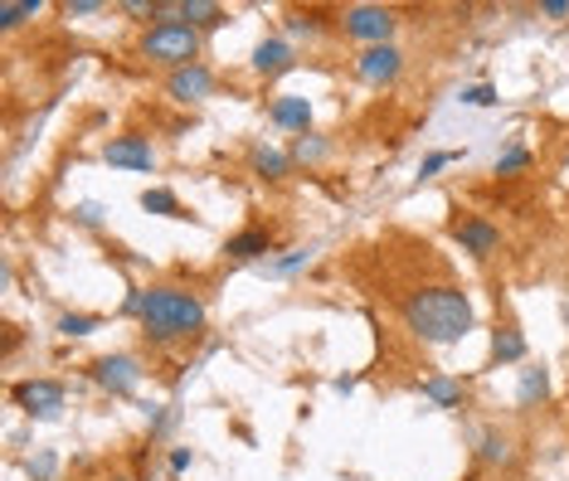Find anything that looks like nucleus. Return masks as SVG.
<instances>
[{
    "label": "nucleus",
    "mask_w": 569,
    "mask_h": 481,
    "mask_svg": "<svg viewBox=\"0 0 569 481\" xmlns=\"http://www.w3.org/2000/svg\"><path fill=\"white\" fill-rule=\"evenodd\" d=\"M448 233H452V243L472 258V263H491V258L501 253V229L491 224L487 214H452Z\"/></svg>",
    "instance_id": "nucleus-6"
},
{
    "label": "nucleus",
    "mask_w": 569,
    "mask_h": 481,
    "mask_svg": "<svg viewBox=\"0 0 569 481\" xmlns=\"http://www.w3.org/2000/svg\"><path fill=\"white\" fill-rule=\"evenodd\" d=\"M356 78L366 88H395L399 78H405V49L399 44H375V49H360L351 59Z\"/></svg>",
    "instance_id": "nucleus-7"
},
{
    "label": "nucleus",
    "mask_w": 569,
    "mask_h": 481,
    "mask_svg": "<svg viewBox=\"0 0 569 481\" xmlns=\"http://www.w3.org/2000/svg\"><path fill=\"white\" fill-rule=\"evenodd\" d=\"M312 263H317V249H312V243H297V249L273 253L258 272H263V278H273V282H288V278H297V272H307Z\"/></svg>",
    "instance_id": "nucleus-19"
},
{
    "label": "nucleus",
    "mask_w": 569,
    "mask_h": 481,
    "mask_svg": "<svg viewBox=\"0 0 569 481\" xmlns=\"http://www.w3.org/2000/svg\"><path fill=\"white\" fill-rule=\"evenodd\" d=\"M219 88V73L210 69V63H190V69H176L166 73V98L180 102V108H200V102H210Z\"/></svg>",
    "instance_id": "nucleus-9"
},
{
    "label": "nucleus",
    "mask_w": 569,
    "mask_h": 481,
    "mask_svg": "<svg viewBox=\"0 0 569 481\" xmlns=\"http://www.w3.org/2000/svg\"><path fill=\"white\" fill-rule=\"evenodd\" d=\"M88 374H93V384L102 394L132 399L141 380H147V365H141V355H132V350H112V355H98L93 365H88Z\"/></svg>",
    "instance_id": "nucleus-5"
},
{
    "label": "nucleus",
    "mask_w": 569,
    "mask_h": 481,
    "mask_svg": "<svg viewBox=\"0 0 569 481\" xmlns=\"http://www.w3.org/2000/svg\"><path fill=\"white\" fill-rule=\"evenodd\" d=\"M399 321L423 345H458L477 331V307L458 282H419L399 297Z\"/></svg>",
    "instance_id": "nucleus-1"
},
{
    "label": "nucleus",
    "mask_w": 569,
    "mask_h": 481,
    "mask_svg": "<svg viewBox=\"0 0 569 481\" xmlns=\"http://www.w3.org/2000/svg\"><path fill=\"white\" fill-rule=\"evenodd\" d=\"M54 467H59L54 452H40V458H30V462H24V472H30L34 481H54Z\"/></svg>",
    "instance_id": "nucleus-29"
},
{
    "label": "nucleus",
    "mask_w": 569,
    "mask_h": 481,
    "mask_svg": "<svg viewBox=\"0 0 569 481\" xmlns=\"http://www.w3.org/2000/svg\"><path fill=\"white\" fill-rule=\"evenodd\" d=\"M102 10H108V0H63L59 16H69V20H88V16H102Z\"/></svg>",
    "instance_id": "nucleus-27"
},
{
    "label": "nucleus",
    "mask_w": 569,
    "mask_h": 481,
    "mask_svg": "<svg viewBox=\"0 0 569 481\" xmlns=\"http://www.w3.org/2000/svg\"><path fill=\"white\" fill-rule=\"evenodd\" d=\"M565 331H569V297H565Z\"/></svg>",
    "instance_id": "nucleus-35"
},
{
    "label": "nucleus",
    "mask_w": 569,
    "mask_h": 481,
    "mask_svg": "<svg viewBox=\"0 0 569 481\" xmlns=\"http://www.w3.org/2000/svg\"><path fill=\"white\" fill-rule=\"evenodd\" d=\"M526 335L516 321H501L497 331H491V365H526Z\"/></svg>",
    "instance_id": "nucleus-20"
},
{
    "label": "nucleus",
    "mask_w": 569,
    "mask_h": 481,
    "mask_svg": "<svg viewBox=\"0 0 569 481\" xmlns=\"http://www.w3.org/2000/svg\"><path fill=\"white\" fill-rule=\"evenodd\" d=\"M137 327L147 335V345L171 350V345L200 341V335L210 331V307H204L200 292L180 288V282H151Z\"/></svg>",
    "instance_id": "nucleus-2"
},
{
    "label": "nucleus",
    "mask_w": 569,
    "mask_h": 481,
    "mask_svg": "<svg viewBox=\"0 0 569 481\" xmlns=\"http://www.w3.org/2000/svg\"><path fill=\"white\" fill-rule=\"evenodd\" d=\"M419 394L429 399L433 409H448V413L468 404V384H462L458 374H423V380H419Z\"/></svg>",
    "instance_id": "nucleus-17"
},
{
    "label": "nucleus",
    "mask_w": 569,
    "mask_h": 481,
    "mask_svg": "<svg viewBox=\"0 0 569 481\" xmlns=\"http://www.w3.org/2000/svg\"><path fill=\"white\" fill-rule=\"evenodd\" d=\"M102 161H108L112 171L147 176V171H157V147H151V137H141V132H118V137L102 141Z\"/></svg>",
    "instance_id": "nucleus-8"
},
{
    "label": "nucleus",
    "mask_w": 569,
    "mask_h": 481,
    "mask_svg": "<svg viewBox=\"0 0 569 481\" xmlns=\"http://www.w3.org/2000/svg\"><path fill=\"white\" fill-rule=\"evenodd\" d=\"M98 327H102L98 311H63V317L54 321V331H59V335H69V341H79V335H93Z\"/></svg>",
    "instance_id": "nucleus-24"
},
{
    "label": "nucleus",
    "mask_w": 569,
    "mask_h": 481,
    "mask_svg": "<svg viewBox=\"0 0 569 481\" xmlns=\"http://www.w3.org/2000/svg\"><path fill=\"white\" fill-rule=\"evenodd\" d=\"M73 224L79 229H102V204H93V200L73 204Z\"/></svg>",
    "instance_id": "nucleus-28"
},
{
    "label": "nucleus",
    "mask_w": 569,
    "mask_h": 481,
    "mask_svg": "<svg viewBox=\"0 0 569 481\" xmlns=\"http://www.w3.org/2000/svg\"><path fill=\"white\" fill-rule=\"evenodd\" d=\"M550 399V370L536 365V360H526L521 365V380H516V409H540Z\"/></svg>",
    "instance_id": "nucleus-18"
},
{
    "label": "nucleus",
    "mask_w": 569,
    "mask_h": 481,
    "mask_svg": "<svg viewBox=\"0 0 569 481\" xmlns=\"http://www.w3.org/2000/svg\"><path fill=\"white\" fill-rule=\"evenodd\" d=\"M462 102H468V108H491V102H497V88L472 83V88H462Z\"/></svg>",
    "instance_id": "nucleus-30"
},
{
    "label": "nucleus",
    "mask_w": 569,
    "mask_h": 481,
    "mask_svg": "<svg viewBox=\"0 0 569 481\" xmlns=\"http://www.w3.org/2000/svg\"><path fill=\"white\" fill-rule=\"evenodd\" d=\"M249 69L258 78H282V73H292L297 69V49H292V39H282V34H263L253 44V54H249Z\"/></svg>",
    "instance_id": "nucleus-12"
},
{
    "label": "nucleus",
    "mask_w": 569,
    "mask_h": 481,
    "mask_svg": "<svg viewBox=\"0 0 569 481\" xmlns=\"http://www.w3.org/2000/svg\"><path fill=\"white\" fill-rule=\"evenodd\" d=\"M161 20H180V24H190V30L210 34V30H224L229 24V10L214 6V0H166Z\"/></svg>",
    "instance_id": "nucleus-13"
},
{
    "label": "nucleus",
    "mask_w": 569,
    "mask_h": 481,
    "mask_svg": "<svg viewBox=\"0 0 569 481\" xmlns=\"http://www.w3.org/2000/svg\"><path fill=\"white\" fill-rule=\"evenodd\" d=\"M540 16H546V20H569V0H540Z\"/></svg>",
    "instance_id": "nucleus-33"
},
{
    "label": "nucleus",
    "mask_w": 569,
    "mask_h": 481,
    "mask_svg": "<svg viewBox=\"0 0 569 481\" xmlns=\"http://www.w3.org/2000/svg\"><path fill=\"white\" fill-rule=\"evenodd\" d=\"M141 302H147V288H132V292L122 297V317L137 321V317H141Z\"/></svg>",
    "instance_id": "nucleus-32"
},
{
    "label": "nucleus",
    "mask_w": 569,
    "mask_h": 481,
    "mask_svg": "<svg viewBox=\"0 0 569 481\" xmlns=\"http://www.w3.org/2000/svg\"><path fill=\"white\" fill-rule=\"evenodd\" d=\"M297 171V161L282 147H268V141H253L249 147V176H258L263 186H282Z\"/></svg>",
    "instance_id": "nucleus-15"
},
{
    "label": "nucleus",
    "mask_w": 569,
    "mask_h": 481,
    "mask_svg": "<svg viewBox=\"0 0 569 481\" xmlns=\"http://www.w3.org/2000/svg\"><path fill=\"white\" fill-rule=\"evenodd\" d=\"M190 467H196V452H190V448H171V472L180 477V472H190Z\"/></svg>",
    "instance_id": "nucleus-34"
},
{
    "label": "nucleus",
    "mask_w": 569,
    "mask_h": 481,
    "mask_svg": "<svg viewBox=\"0 0 569 481\" xmlns=\"http://www.w3.org/2000/svg\"><path fill=\"white\" fill-rule=\"evenodd\" d=\"M452 161H458V151H433V156H423L419 176H423V180H429V176H438V171H443V166H452Z\"/></svg>",
    "instance_id": "nucleus-31"
},
{
    "label": "nucleus",
    "mask_w": 569,
    "mask_h": 481,
    "mask_svg": "<svg viewBox=\"0 0 569 481\" xmlns=\"http://www.w3.org/2000/svg\"><path fill=\"white\" fill-rule=\"evenodd\" d=\"M331 151H336V141L327 132H307V137H292V147L288 156L297 166H307V171H317V166H327L331 161Z\"/></svg>",
    "instance_id": "nucleus-21"
},
{
    "label": "nucleus",
    "mask_w": 569,
    "mask_h": 481,
    "mask_svg": "<svg viewBox=\"0 0 569 481\" xmlns=\"http://www.w3.org/2000/svg\"><path fill=\"white\" fill-rule=\"evenodd\" d=\"M268 122L278 127V132H292V137H307L312 132V98L302 93H282L268 102Z\"/></svg>",
    "instance_id": "nucleus-14"
},
{
    "label": "nucleus",
    "mask_w": 569,
    "mask_h": 481,
    "mask_svg": "<svg viewBox=\"0 0 569 481\" xmlns=\"http://www.w3.org/2000/svg\"><path fill=\"white\" fill-rule=\"evenodd\" d=\"M44 10H49L44 0H0V30H6V34H16L20 24L40 20Z\"/></svg>",
    "instance_id": "nucleus-23"
},
{
    "label": "nucleus",
    "mask_w": 569,
    "mask_h": 481,
    "mask_svg": "<svg viewBox=\"0 0 569 481\" xmlns=\"http://www.w3.org/2000/svg\"><path fill=\"white\" fill-rule=\"evenodd\" d=\"M141 210L157 214V219H190L186 200H180L171 186H147V190H141Z\"/></svg>",
    "instance_id": "nucleus-22"
},
{
    "label": "nucleus",
    "mask_w": 569,
    "mask_h": 481,
    "mask_svg": "<svg viewBox=\"0 0 569 481\" xmlns=\"http://www.w3.org/2000/svg\"><path fill=\"white\" fill-rule=\"evenodd\" d=\"M336 30H341L351 44L360 49H375V44H395V30H399V10L390 6H346L341 16H336Z\"/></svg>",
    "instance_id": "nucleus-4"
},
{
    "label": "nucleus",
    "mask_w": 569,
    "mask_h": 481,
    "mask_svg": "<svg viewBox=\"0 0 569 481\" xmlns=\"http://www.w3.org/2000/svg\"><path fill=\"white\" fill-rule=\"evenodd\" d=\"M530 161H536V156H530L526 141H511V147L497 156V166H491V176H521V171H530Z\"/></svg>",
    "instance_id": "nucleus-25"
},
{
    "label": "nucleus",
    "mask_w": 569,
    "mask_h": 481,
    "mask_svg": "<svg viewBox=\"0 0 569 481\" xmlns=\"http://www.w3.org/2000/svg\"><path fill=\"white\" fill-rule=\"evenodd\" d=\"M16 404L30 413V419H59L63 404H69V389L49 374H34V380H20L16 384Z\"/></svg>",
    "instance_id": "nucleus-10"
},
{
    "label": "nucleus",
    "mask_w": 569,
    "mask_h": 481,
    "mask_svg": "<svg viewBox=\"0 0 569 481\" xmlns=\"http://www.w3.org/2000/svg\"><path fill=\"white\" fill-rule=\"evenodd\" d=\"M137 54L166 73H176V69H190V63L204 59V34L180 20H161V24H151V30H141Z\"/></svg>",
    "instance_id": "nucleus-3"
},
{
    "label": "nucleus",
    "mask_w": 569,
    "mask_h": 481,
    "mask_svg": "<svg viewBox=\"0 0 569 481\" xmlns=\"http://www.w3.org/2000/svg\"><path fill=\"white\" fill-rule=\"evenodd\" d=\"M273 249H278V239H273V229H263V224H249V229H239V233H229V239H224V258H229V263L263 268L268 258H273Z\"/></svg>",
    "instance_id": "nucleus-11"
},
{
    "label": "nucleus",
    "mask_w": 569,
    "mask_h": 481,
    "mask_svg": "<svg viewBox=\"0 0 569 481\" xmlns=\"http://www.w3.org/2000/svg\"><path fill=\"white\" fill-rule=\"evenodd\" d=\"M321 34V10H292L282 20V39H317Z\"/></svg>",
    "instance_id": "nucleus-26"
},
{
    "label": "nucleus",
    "mask_w": 569,
    "mask_h": 481,
    "mask_svg": "<svg viewBox=\"0 0 569 481\" xmlns=\"http://www.w3.org/2000/svg\"><path fill=\"white\" fill-rule=\"evenodd\" d=\"M472 458H477V467H491V472H511V467H516L511 433H501V428H482V433H477Z\"/></svg>",
    "instance_id": "nucleus-16"
}]
</instances>
